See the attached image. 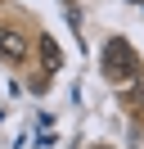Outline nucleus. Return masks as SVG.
Listing matches in <instances>:
<instances>
[{"mask_svg":"<svg viewBox=\"0 0 144 149\" xmlns=\"http://www.w3.org/2000/svg\"><path fill=\"white\" fill-rule=\"evenodd\" d=\"M99 63H104V77H108L113 86H126V81H135V77H140V59H135V50L126 45L122 36H113V41L104 45Z\"/></svg>","mask_w":144,"mask_h":149,"instance_id":"nucleus-1","label":"nucleus"},{"mask_svg":"<svg viewBox=\"0 0 144 149\" xmlns=\"http://www.w3.org/2000/svg\"><path fill=\"white\" fill-rule=\"evenodd\" d=\"M0 59H14V63L27 59V36H23V32H14V27L0 32Z\"/></svg>","mask_w":144,"mask_h":149,"instance_id":"nucleus-2","label":"nucleus"},{"mask_svg":"<svg viewBox=\"0 0 144 149\" xmlns=\"http://www.w3.org/2000/svg\"><path fill=\"white\" fill-rule=\"evenodd\" d=\"M41 59H45V68H59V45L50 36H41Z\"/></svg>","mask_w":144,"mask_h":149,"instance_id":"nucleus-3","label":"nucleus"}]
</instances>
